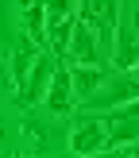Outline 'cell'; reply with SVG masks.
I'll return each mask as SVG.
<instances>
[{
    "instance_id": "obj_1",
    "label": "cell",
    "mask_w": 139,
    "mask_h": 158,
    "mask_svg": "<svg viewBox=\"0 0 139 158\" xmlns=\"http://www.w3.org/2000/svg\"><path fill=\"white\" fill-rule=\"evenodd\" d=\"M77 8V23L93 31L97 46L104 50L108 66H112V43H116V27H120V0H74Z\"/></svg>"
},
{
    "instance_id": "obj_2",
    "label": "cell",
    "mask_w": 139,
    "mask_h": 158,
    "mask_svg": "<svg viewBox=\"0 0 139 158\" xmlns=\"http://www.w3.org/2000/svg\"><path fill=\"white\" fill-rule=\"evenodd\" d=\"M70 154L74 158H100L104 151H112V143H108V127H104V116H81V120L74 123V131H70Z\"/></svg>"
},
{
    "instance_id": "obj_3",
    "label": "cell",
    "mask_w": 139,
    "mask_h": 158,
    "mask_svg": "<svg viewBox=\"0 0 139 158\" xmlns=\"http://www.w3.org/2000/svg\"><path fill=\"white\" fill-rule=\"evenodd\" d=\"M77 23V12H74V0H43V31H46V46L62 58L66 50V39Z\"/></svg>"
},
{
    "instance_id": "obj_4",
    "label": "cell",
    "mask_w": 139,
    "mask_h": 158,
    "mask_svg": "<svg viewBox=\"0 0 139 158\" xmlns=\"http://www.w3.org/2000/svg\"><path fill=\"white\" fill-rule=\"evenodd\" d=\"M104 116V127H108V143L112 147H128V143H139V100L131 104H120V108H108Z\"/></svg>"
},
{
    "instance_id": "obj_5",
    "label": "cell",
    "mask_w": 139,
    "mask_h": 158,
    "mask_svg": "<svg viewBox=\"0 0 139 158\" xmlns=\"http://www.w3.org/2000/svg\"><path fill=\"white\" fill-rule=\"evenodd\" d=\"M62 58H66L70 66H108L104 50L97 46V39H93V31L85 27V23H74V31H70V39H66Z\"/></svg>"
},
{
    "instance_id": "obj_6",
    "label": "cell",
    "mask_w": 139,
    "mask_h": 158,
    "mask_svg": "<svg viewBox=\"0 0 139 158\" xmlns=\"http://www.w3.org/2000/svg\"><path fill=\"white\" fill-rule=\"evenodd\" d=\"M54 69H58V58H54L50 50H43L35 62H31L27 81H23V89H19V100H23V104H39V100H43V93H46V85H50Z\"/></svg>"
},
{
    "instance_id": "obj_7",
    "label": "cell",
    "mask_w": 139,
    "mask_h": 158,
    "mask_svg": "<svg viewBox=\"0 0 139 158\" xmlns=\"http://www.w3.org/2000/svg\"><path fill=\"white\" fill-rule=\"evenodd\" d=\"M108 77H112V69H108V66H74V73H70V85H74V104H85V100H89L93 93L108 81Z\"/></svg>"
},
{
    "instance_id": "obj_8",
    "label": "cell",
    "mask_w": 139,
    "mask_h": 158,
    "mask_svg": "<svg viewBox=\"0 0 139 158\" xmlns=\"http://www.w3.org/2000/svg\"><path fill=\"white\" fill-rule=\"evenodd\" d=\"M43 104L50 108L54 116H66V112H74V85H70V69H54V77H50V85H46V93H43Z\"/></svg>"
},
{
    "instance_id": "obj_9",
    "label": "cell",
    "mask_w": 139,
    "mask_h": 158,
    "mask_svg": "<svg viewBox=\"0 0 139 158\" xmlns=\"http://www.w3.org/2000/svg\"><path fill=\"white\" fill-rule=\"evenodd\" d=\"M12 43H15V50H12V81H15V89H23V81H27V69H31V62L43 54V46H35L27 35H23V31L12 39Z\"/></svg>"
},
{
    "instance_id": "obj_10",
    "label": "cell",
    "mask_w": 139,
    "mask_h": 158,
    "mask_svg": "<svg viewBox=\"0 0 139 158\" xmlns=\"http://www.w3.org/2000/svg\"><path fill=\"white\" fill-rule=\"evenodd\" d=\"M23 131H27V139H31V143H50V131H46L43 127V123H35V120H27V123H23Z\"/></svg>"
},
{
    "instance_id": "obj_11",
    "label": "cell",
    "mask_w": 139,
    "mask_h": 158,
    "mask_svg": "<svg viewBox=\"0 0 139 158\" xmlns=\"http://www.w3.org/2000/svg\"><path fill=\"white\" fill-rule=\"evenodd\" d=\"M100 158H139V143H128V147H112V151H104Z\"/></svg>"
},
{
    "instance_id": "obj_12",
    "label": "cell",
    "mask_w": 139,
    "mask_h": 158,
    "mask_svg": "<svg viewBox=\"0 0 139 158\" xmlns=\"http://www.w3.org/2000/svg\"><path fill=\"white\" fill-rule=\"evenodd\" d=\"M12 4V0H0V39L4 43H12V31H8V19H4V8Z\"/></svg>"
},
{
    "instance_id": "obj_13",
    "label": "cell",
    "mask_w": 139,
    "mask_h": 158,
    "mask_svg": "<svg viewBox=\"0 0 139 158\" xmlns=\"http://www.w3.org/2000/svg\"><path fill=\"white\" fill-rule=\"evenodd\" d=\"M131 77H135V81H139V66H135V69H131Z\"/></svg>"
}]
</instances>
